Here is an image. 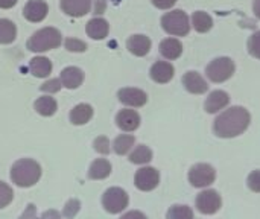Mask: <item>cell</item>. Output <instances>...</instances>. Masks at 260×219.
<instances>
[{
    "label": "cell",
    "mask_w": 260,
    "mask_h": 219,
    "mask_svg": "<svg viewBox=\"0 0 260 219\" xmlns=\"http://www.w3.org/2000/svg\"><path fill=\"white\" fill-rule=\"evenodd\" d=\"M251 116L244 107H232L215 119L213 131L221 139H232L244 134L250 127Z\"/></svg>",
    "instance_id": "1"
},
{
    "label": "cell",
    "mask_w": 260,
    "mask_h": 219,
    "mask_svg": "<svg viewBox=\"0 0 260 219\" xmlns=\"http://www.w3.org/2000/svg\"><path fill=\"white\" fill-rule=\"evenodd\" d=\"M41 177V166L30 159H21L11 168V180L18 187H30Z\"/></svg>",
    "instance_id": "2"
},
{
    "label": "cell",
    "mask_w": 260,
    "mask_h": 219,
    "mask_svg": "<svg viewBox=\"0 0 260 219\" xmlns=\"http://www.w3.org/2000/svg\"><path fill=\"white\" fill-rule=\"evenodd\" d=\"M62 37L61 32L55 27H43L40 30H37L35 34H32V37L27 41V49L30 52H47L52 49H56L58 46H61Z\"/></svg>",
    "instance_id": "3"
},
{
    "label": "cell",
    "mask_w": 260,
    "mask_h": 219,
    "mask_svg": "<svg viewBox=\"0 0 260 219\" xmlns=\"http://www.w3.org/2000/svg\"><path fill=\"white\" fill-rule=\"evenodd\" d=\"M161 26L168 34L175 35V37H186L189 34V30H190L189 17L181 9L166 12L161 17Z\"/></svg>",
    "instance_id": "4"
},
{
    "label": "cell",
    "mask_w": 260,
    "mask_h": 219,
    "mask_svg": "<svg viewBox=\"0 0 260 219\" xmlns=\"http://www.w3.org/2000/svg\"><path fill=\"white\" fill-rule=\"evenodd\" d=\"M235 62L232 58L229 56H221L213 59L207 69H206V75L212 82H224L227 79H230L235 73Z\"/></svg>",
    "instance_id": "5"
},
{
    "label": "cell",
    "mask_w": 260,
    "mask_h": 219,
    "mask_svg": "<svg viewBox=\"0 0 260 219\" xmlns=\"http://www.w3.org/2000/svg\"><path fill=\"white\" fill-rule=\"evenodd\" d=\"M128 203H129L128 194L120 187H110L108 191H105L102 197V206L111 215L123 212L128 207Z\"/></svg>",
    "instance_id": "6"
},
{
    "label": "cell",
    "mask_w": 260,
    "mask_h": 219,
    "mask_svg": "<svg viewBox=\"0 0 260 219\" xmlns=\"http://www.w3.org/2000/svg\"><path fill=\"white\" fill-rule=\"evenodd\" d=\"M216 180V171L207 163H198L189 171V183L193 187H207Z\"/></svg>",
    "instance_id": "7"
},
{
    "label": "cell",
    "mask_w": 260,
    "mask_h": 219,
    "mask_svg": "<svg viewBox=\"0 0 260 219\" xmlns=\"http://www.w3.org/2000/svg\"><path fill=\"white\" fill-rule=\"evenodd\" d=\"M197 209L203 215H213L222 207V200L221 195L216 191H204L197 197Z\"/></svg>",
    "instance_id": "8"
},
{
    "label": "cell",
    "mask_w": 260,
    "mask_h": 219,
    "mask_svg": "<svg viewBox=\"0 0 260 219\" xmlns=\"http://www.w3.org/2000/svg\"><path fill=\"white\" fill-rule=\"evenodd\" d=\"M134 183H136V187L139 191H143V192H149V191H154L158 183H160V174L157 169L154 168H140L137 172H136V177H134Z\"/></svg>",
    "instance_id": "9"
},
{
    "label": "cell",
    "mask_w": 260,
    "mask_h": 219,
    "mask_svg": "<svg viewBox=\"0 0 260 219\" xmlns=\"http://www.w3.org/2000/svg\"><path fill=\"white\" fill-rule=\"evenodd\" d=\"M49 5L44 0H29L23 8V17L30 23H40L47 17Z\"/></svg>",
    "instance_id": "10"
},
{
    "label": "cell",
    "mask_w": 260,
    "mask_h": 219,
    "mask_svg": "<svg viewBox=\"0 0 260 219\" xmlns=\"http://www.w3.org/2000/svg\"><path fill=\"white\" fill-rule=\"evenodd\" d=\"M117 98L122 104L128 107H143L148 102V95L143 90L133 88V87L120 88L117 91Z\"/></svg>",
    "instance_id": "11"
},
{
    "label": "cell",
    "mask_w": 260,
    "mask_h": 219,
    "mask_svg": "<svg viewBox=\"0 0 260 219\" xmlns=\"http://www.w3.org/2000/svg\"><path fill=\"white\" fill-rule=\"evenodd\" d=\"M116 123L122 131L131 133L140 127V116L136 110H122L116 116Z\"/></svg>",
    "instance_id": "12"
},
{
    "label": "cell",
    "mask_w": 260,
    "mask_h": 219,
    "mask_svg": "<svg viewBox=\"0 0 260 219\" xmlns=\"http://www.w3.org/2000/svg\"><path fill=\"white\" fill-rule=\"evenodd\" d=\"M174 73H175L174 66L168 61H157L149 70L152 81L158 84H168L174 78Z\"/></svg>",
    "instance_id": "13"
},
{
    "label": "cell",
    "mask_w": 260,
    "mask_h": 219,
    "mask_svg": "<svg viewBox=\"0 0 260 219\" xmlns=\"http://www.w3.org/2000/svg\"><path fill=\"white\" fill-rule=\"evenodd\" d=\"M183 85H184V88L189 93H193V95H203L209 88V85L204 81V78L198 72H193V70L184 73V76H183Z\"/></svg>",
    "instance_id": "14"
},
{
    "label": "cell",
    "mask_w": 260,
    "mask_h": 219,
    "mask_svg": "<svg viewBox=\"0 0 260 219\" xmlns=\"http://www.w3.org/2000/svg\"><path fill=\"white\" fill-rule=\"evenodd\" d=\"M61 9L70 17H84L91 9V0H61Z\"/></svg>",
    "instance_id": "15"
},
{
    "label": "cell",
    "mask_w": 260,
    "mask_h": 219,
    "mask_svg": "<svg viewBox=\"0 0 260 219\" xmlns=\"http://www.w3.org/2000/svg\"><path fill=\"white\" fill-rule=\"evenodd\" d=\"M59 81L61 84L69 88V90H75L78 88L82 81H84V72L79 69V67H66L62 72H61V76H59Z\"/></svg>",
    "instance_id": "16"
},
{
    "label": "cell",
    "mask_w": 260,
    "mask_h": 219,
    "mask_svg": "<svg viewBox=\"0 0 260 219\" xmlns=\"http://www.w3.org/2000/svg\"><path fill=\"white\" fill-rule=\"evenodd\" d=\"M230 102V96L222 91V90H215L213 93L209 95V98L206 99V104H204V110L210 114L213 113H218L219 110L225 108Z\"/></svg>",
    "instance_id": "17"
},
{
    "label": "cell",
    "mask_w": 260,
    "mask_h": 219,
    "mask_svg": "<svg viewBox=\"0 0 260 219\" xmlns=\"http://www.w3.org/2000/svg\"><path fill=\"white\" fill-rule=\"evenodd\" d=\"M126 47H128V50L133 55H136V56H145L151 50V40L146 35L137 34V35H133V37L128 38Z\"/></svg>",
    "instance_id": "18"
},
{
    "label": "cell",
    "mask_w": 260,
    "mask_h": 219,
    "mask_svg": "<svg viewBox=\"0 0 260 219\" xmlns=\"http://www.w3.org/2000/svg\"><path fill=\"white\" fill-rule=\"evenodd\" d=\"M110 32V24L107 20L96 17L87 23V35L93 40H104Z\"/></svg>",
    "instance_id": "19"
},
{
    "label": "cell",
    "mask_w": 260,
    "mask_h": 219,
    "mask_svg": "<svg viewBox=\"0 0 260 219\" xmlns=\"http://www.w3.org/2000/svg\"><path fill=\"white\" fill-rule=\"evenodd\" d=\"M160 53L166 59H177L183 53V44L177 38H166L160 43Z\"/></svg>",
    "instance_id": "20"
},
{
    "label": "cell",
    "mask_w": 260,
    "mask_h": 219,
    "mask_svg": "<svg viewBox=\"0 0 260 219\" xmlns=\"http://www.w3.org/2000/svg\"><path fill=\"white\" fill-rule=\"evenodd\" d=\"M93 117V107L88 104H78L70 111V122L73 125H85Z\"/></svg>",
    "instance_id": "21"
},
{
    "label": "cell",
    "mask_w": 260,
    "mask_h": 219,
    "mask_svg": "<svg viewBox=\"0 0 260 219\" xmlns=\"http://www.w3.org/2000/svg\"><path fill=\"white\" fill-rule=\"evenodd\" d=\"M29 70L37 78H47L52 72V62L46 56H35L29 62Z\"/></svg>",
    "instance_id": "22"
},
{
    "label": "cell",
    "mask_w": 260,
    "mask_h": 219,
    "mask_svg": "<svg viewBox=\"0 0 260 219\" xmlns=\"http://www.w3.org/2000/svg\"><path fill=\"white\" fill-rule=\"evenodd\" d=\"M111 174V165L105 159H98L91 163L88 169V177L91 180H104Z\"/></svg>",
    "instance_id": "23"
},
{
    "label": "cell",
    "mask_w": 260,
    "mask_h": 219,
    "mask_svg": "<svg viewBox=\"0 0 260 219\" xmlns=\"http://www.w3.org/2000/svg\"><path fill=\"white\" fill-rule=\"evenodd\" d=\"M34 108L37 110L38 114L44 116V117H49V116H53L58 110V104L53 98L50 96H41L35 101L34 104Z\"/></svg>",
    "instance_id": "24"
},
{
    "label": "cell",
    "mask_w": 260,
    "mask_h": 219,
    "mask_svg": "<svg viewBox=\"0 0 260 219\" xmlns=\"http://www.w3.org/2000/svg\"><path fill=\"white\" fill-rule=\"evenodd\" d=\"M192 24H193V27H195L197 32L204 34V32H209L213 27V20H212V17L207 12L197 11L192 15Z\"/></svg>",
    "instance_id": "25"
},
{
    "label": "cell",
    "mask_w": 260,
    "mask_h": 219,
    "mask_svg": "<svg viewBox=\"0 0 260 219\" xmlns=\"http://www.w3.org/2000/svg\"><path fill=\"white\" fill-rule=\"evenodd\" d=\"M17 37L15 24L8 18H0V44H11Z\"/></svg>",
    "instance_id": "26"
},
{
    "label": "cell",
    "mask_w": 260,
    "mask_h": 219,
    "mask_svg": "<svg viewBox=\"0 0 260 219\" xmlns=\"http://www.w3.org/2000/svg\"><path fill=\"white\" fill-rule=\"evenodd\" d=\"M152 160V151L146 145H139L131 154H129V162L134 165H146Z\"/></svg>",
    "instance_id": "27"
},
{
    "label": "cell",
    "mask_w": 260,
    "mask_h": 219,
    "mask_svg": "<svg viewBox=\"0 0 260 219\" xmlns=\"http://www.w3.org/2000/svg\"><path fill=\"white\" fill-rule=\"evenodd\" d=\"M134 142H136L134 136L122 134V136H119V137L114 140V143H113V149H114V152H116V154H119V155H125V154H126L133 146H134Z\"/></svg>",
    "instance_id": "28"
},
{
    "label": "cell",
    "mask_w": 260,
    "mask_h": 219,
    "mask_svg": "<svg viewBox=\"0 0 260 219\" xmlns=\"http://www.w3.org/2000/svg\"><path fill=\"white\" fill-rule=\"evenodd\" d=\"M166 219H193V212L187 206H172L168 210Z\"/></svg>",
    "instance_id": "29"
},
{
    "label": "cell",
    "mask_w": 260,
    "mask_h": 219,
    "mask_svg": "<svg viewBox=\"0 0 260 219\" xmlns=\"http://www.w3.org/2000/svg\"><path fill=\"white\" fill-rule=\"evenodd\" d=\"M12 198H14L12 189L6 183L0 181V209H5L12 201Z\"/></svg>",
    "instance_id": "30"
},
{
    "label": "cell",
    "mask_w": 260,
    "mask_h": 219,
    "mask_svg": "<svg viewBox=\"0 0 260 219\" xmlns=\"http://www.w3.org/2000/svg\"><path fill=\"white\" fill-rule=\"evenodd\" d=\"M248 52L254 58L260 59V30L254 32L248 40Z\"/></svg>",
    "instance_id": "31"
},
{
    "label": "cell",
    "mask_w": 260,
    "mask_h": 219,
    "mask_svg": "<svg viewBox=\"0 0 260 219\" xmlns=\"http://www.w3.org/2000/svg\"><path fill=\"white\" fill-rule=\"evenodd\" d=\"M64 44L69 52H85L87 50V44L78 38H67Z\"/></svg>",
    "instance_id": "32"
},
{
    "label": "cell",
    "mask_w": 260,
    "mask_h": 219,
    "mask_svg": "<svg viewBox=\"0 0 260 219\" xmlns=\"http://www.w3.org/2000/svg\"><path fill=\"white\" fill-rule=\"evenodd\" d=\"M79 209H81V203H79L78 200H70V201H67L62 215H64L66 218H73V216L79 212Z\"/></svg>",
    "instance_id": "33"
},
{
    "label": "cell",
    "mask_w": 260,
    "mask_h": 219,
    "mask_svg": "<svg viewBox=\"0 0 260 219\" xmlns=\"http://www.w3.org/2000/svg\"><path fill=\"white\" fill-rule=\"evenodd\" d=\"M61 87H62V84H61L59 79H50V81L44 82L40 88H41V91H44V93H56V91L61 90Z\"/></svg>",
    "instance_id": "34"
},
{
    "label": "cell",
    "mask_w": 260,
    "mask_h": 219,
    "mask_svg": "<svg viewBox=\"0 0 260 219\" xmlns=\"http://www.w3.org/2000/svg\"><path fill=\"white\" fill-rule=\"evenodd\" d=\"M248 187L256 192V194H260V171H253L250 175H248Z\"/></svg>",
    "instance_id": "35"
},
{
    "label": "cell",
    "mask_w": 260,
    "mask_h": 219,
    "mask_svg": "<svg viewBox=\"0 0 260 219\" xmlns=\"http://www.w3.org/2000/svg\"><path fill=\"white\" fill-rule=\"evenodd\" d=\"M94 149L101 154H108L110 152V140L105 136H101L94 140Z\"/></svg>",
    "instance_id": "36"
},
{
    "label": "cell",
    "mask_w": 260,
    "mask_h": 219,
    "mask_svg": "<svg viewBox=\"0 0 260 219\" xmlns=\"http://www.w3.org/2000/svg\"><path fill=\"white\" fill-rule=\"evenodd\" d=\"M177 3V0H152V5L158 9H169Z\"/></svg>",
    "instance_id": "37"
},
{
    "label": "cell",
    "mask_w": 260,
    "mask_h": 219,
    "mask_svg": "<svg viewBox=\"0 0 260 219\" xmlns=\"http://www.w3.org/2000/svg\"><path fill=\"white\" fill-rule=\"evenodd\" d=\"M20 219H38L35 215V206L34 204H29L27 209L24 210V213L20 216Z\"/></svg>",
    "instance_id": "38"
},
{
    "label": "cell",
    "mask_w": 260,
    "mask_h": 219,
    "mask_svg": "<svg viewBox=\"0 0 260 219\" xmlns=\"http://www.w3.org/2000/svg\"><path fill=\"white\" fill-rule=\"evenodd\" d=\"M105 8H107V0H96L94 2V14L96 15H101L105 12Z\"/></svg>",
    "instance_id": "39"
},
{
    "label": "cell",
    "mask_w": 260,
    "mask_h": 219,
    "mask_svg": "<svg viewBox=\"0 0 260 219\" xmlns=\"http://www.w3.org/2000/svg\"><path fill=\"white\" fill-rule=\"evenodd\" d=\"M120 219H148L142 212H139V210H133V212H128V213H125L123 216Z\"/></svg>",
    "instance_id": "40"
},
{
    "label": "cell",
    "mask_w": 260,
    "mask_h": 219,
    "mask_svg": "<svg viewBox=\"0 0 260 219\" xmlns=\"http://www.w3.org/2000/svg\"><path fill=\"white\" fill-rule=\"evenodd\" d=\"M41 219H61V215L56 212V210H49V212H44Z\"/></svg>",
    "instance_id": "41"
},
{
    "label": "cell",
    "mask_w": 260,
    "mask_h": 219,
    "mask_svg": "<svg viewBox=\"0 0 260 219\" xmlns=\"http://www.w3.org/2000/svg\"><path fill=\"white\" fill-rule=\"evenodd\" d=\"M18 0H0V8L2 9H11L12 6L17 5Z\"/></svg>",
    "instance_id": "42"
},
{
    "label": "cell",
    "mask_w": 260,
    "mask_h": 219,
    "mask_svg": "<svg viewBox=\"0 0 260 219\" xmlns=\"http://www.w3.org/2000/svg\"><path fill=\"white\" fill-rule=\"evenodd\" d=\"M253 11L256 14V17L260 18V0H254V5H253Z\"/></svg>",
    "instance_id": "43"
}]
</instances>
